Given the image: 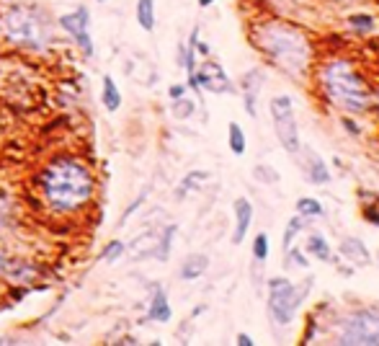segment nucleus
Wrapping results in <instances>:
<instances>
[{"label": "nucleus", "mask_w": 379, "mask_h": 346, "mask_svg": "<svg viewBox=\"0 0 379 346\" xmlns=\"http://www.w3.org/2000/svg\"><path fill=\"white\" fill-rule=\"evenodd\" d=\"M42 194L54 212H62V215L78 212L93 197V176L88 165L70 158H60L49 163L42 173Z\"/></svg>", "instance_id": "f257e3e1"}, {"label": "nucleus", "mask_w": 379, "mask_h": 346, "mask_svg": "<svg viewBox=\"0 0 379 346\" xmlns=\"http://www.w3.org/2000/svg\"><path fill=\"white\" fill-rule=\"evenodd\" d=\"M258 49L279 65L289 75L305 73L307 60H310V44L299 28L289 24H269L258 31Z\"/></svg>", "instance_id": "f03ea898"}, {"label": "nucleus", "mask_w": 379, "mask_h": 346, "mask_svg": "<svg viewBox=\"0 0 379 346\" xmlns=\"http://www.w3.org/2000/svg\"><path fill=\"white\" fill-rule=\"evenodd\" d=\"M0 37L21 49H47L52 42L49 16L31 6H8L0 13Z\"/></svg>", "instance_id": "7ed1b4c3"}, {"label": "nucleus", "mask_w": 379, "mask_h": 346, "mask_svg": "<svg viewBox=\"0 0 379 346\" xmlns=\"http://www.w3.org/2000/svg\"><path fill=\"white\" fill-rule=\"evenodd\" d=\"M328 99L333 101L338 109L348 111V114H361L369 109L371 104V91L369 83L364 81L348 63H330L320 75Z\"/></svg>", "instance_id": "20e7f679"}, {"label": "nucleus", "mask_w": 379, "mask_h": 346, "mask_svg": "<svg viewBox=\"0 0 379 346\" xmlns=\"http://www.w3.org/2000/svg\"><path fill=\"white\" fill-rule=\"evenodd\" d=\"M305 297L307 290L292 284L287 277H271L269 279V310L279 326H287V323L294 320Z\"/></svg>", "instance_id": "39448f33"}, {"label": "nucleus", "mask_w": 379, "mask_h": 346, "mask_svg": "<svg viewBox=\"0 0 379 346\" xmlns=\"http://www.w3.org/2000/svg\"><path fill=\"white\" fill-rule=\"evenodd\" d=\"M341 344L379 346V308H361L341 323Z\"/></svg>", "instance_id": "423d86ee"}, {"label": "nucleus", "mask_w": 379, "mask_h": 346, "mask_svg": "<svg viewBox=\"0 0 379 346\" xmlns=\"http://www.w3.org/2000/svg\"><path fill=\"white\" fill-rule=\"evenodd\" d=\"M271 119H273V127L279 135L281 145L287 153H299V129H297V117H294V104L289 96H273L271 99Z\"/></svg>", "instance_id": "0eeeda50"}, {"label": "nucleus", "mask_w": 379, "mask_h": 346, "mask_svg": "<svg viewBox=\"0 0 379 346\" xmlns=\"http://www.w3.org/2000/svg\"><path fill=\"white\" fill-rule=\"evenodd\" d=\"M88 21H90L88 8L81 6V8H75L72 13H65L62 19H60V26L78 42V47L83 49V55L93 57V42H90V34H88Z\"/></svg>", "instance_id": "6e6552de"}, {"label": "nucleus", "mask_w": 379, "mask_h": 346, "mask_svg": "<svg viewBox=\"0 0 379 346\" xmlns=\"http://www.w3.org/2000/svg\"><path fill=\"white\" fill-rule=\"evenodd\" d=\"M189 83H191L194 91L207 88V91H212V93H227L230 88H233L227 73L222 70V65H217V63H204L201 67H199V73L191 75Z\"/></svg>", "instance_id": "1a4fd4ad"}, {"label": "nucleus", "mask_w": 379, "mask_h": 346, "mask_svg": "<svg viewBox=\"0 0 379 346\" xmlns=\"http://www.w3.org/2000/svg\"><path fill=\"white\" fill-rule=\"evenodd\" d=\"M251 220H253V207L251 201L240 197L235 199V233H233V243H243L245 236H248V228H251Z\"/></svg>", "instance_id": "9d476101"}, {"label": "nucleus", "mask_w": 379, "mask_h": 346, "mask_svg": "<svg viewBox=\"0 0 379 346\" xmlns=\"http://www.w3.org/2000/svg\"><path fill=\"white\" fill-rule=\"evenodd\" d=\"M261 83H263L261 70H251V73H245L243 96H245V111H248L251 117H255V96L261 93Z\"/></svg>", "instance_id": "9b49d317"}, {"label": "nucleus", "mask_w": 379, "mask_h": 346, "mask_svg": "<svg viewBox=\"0 0 379 346\" xmlns=\"http://www.w3.org/2000/svg\"><path fill=\"white\" fill-rule=\"evenodd\" d=\"M147 315H150V320H158V323H168V320H171L173 310L171 305H168V297H165L162 287H155L150 308H147Z\"/></svg>", "instance_id": "f8f14e48"}, {"label": "nucleus", "mask_w": 379, "mask_h": 346, "mask_svg": "<svg viewBox=\"0 0 379 346\" xmlns=\"http://www.w3.org/2000/svg\"><path fill=\"white\" fill-rule=\"evenodd\" d=\"M207 269H209V256L194 254L183 261V266H180V279H183V282H194V279H199Z\"/></svg>", "instance_id": "ddd939ff"}, {"label": "nucleus", "mask_w": 379, "mask_h": 346, "mask_svg": "<svg viewBox=\"0 0 379 346\" xmlns=\"http://www.w3.org/2000/svg\"><path fill=\"white\" fill-rule=\"evenodd\" d=\"M341 254L346 256V258L356 261V264H367V261H369V251H367V246L361 243L359 238H346L341 243Z\"/></svg>", "instance_id": "4468645a"}, {"label": "nucleus", "mask_w": 379, "mask_h": 346, "mask_svg": "<svg viewBox=\"0 0 379 346\" xmlns=\"http://www.w3.org/2000/svg\"><path fill=\"white\" fill-rule=\"evenodd\" d=\"M101 101H103V106H106L108 111H117L119 106H121V93H119L117 83H114V78H111V75H106V78H103V91H101Z\"/></svg>", "instance_id": "2eb2a0df"}, {"label": "nucleus", "mask_w": 379, "mask_h": 346, "mask_svg": "<svg viewBox=\"0 0 379 346\" xmlns=\"http://www.w3.org/2000/svg\"><path fill=\"white\" fill-rule=\"evenodd\" d=\"M137 24L144 31L155 28V0H137Z\"/></svg>", "instance_id": "dca6fc26"}, {"label": "nucleus", "mask_w": 379, "mask_h": 346, "mask_svg": "<svg viewBox=\"0 0 379 346\" xmlns=\"http://www.w3.org/2000/svg\"><path fill=\"white\" fill-rule=\"evenodd\" d=\"M307 176H310V181L312 183H328L330 181V171H328V165L323 163V158L315 153H310V171H307Z\"/></svg>", "instance_id": "f3484780"}, {"label": "nucleus", "mask_w": 379, "mask_h": 346, "mask_svg": "<svg viewBox=\"0 0 379 346\" xmlns=\"http://www.w3.org/2000/svg\"><path fill=\"white\" fill-rule=\"evenodd\" d=\"M307 251L315 258H320V261H330V246H328V240L320 233H312L307 238Z\"/></svg>", "instance_id": "a211bd4d"}, {"label": "nucleus", "mask_w": 379, "mask_h": 346, "mask_svg": "<svg viewBox=\"0 0 379 346\" xmlns=\"http://www.w3.org/2000/svg\"><path fill=\"white\" fill-rule=\"evenodd\" d=\"M173 236H176V225H168V228L162 230L160 240H158V246H155V256H158L160 261H168V256H171Z\"/></svg>", "instance_id": "6ab92c4d"}, {"label": "nucleus", "mask_w": 379, "mask_h": 346, "mask_svg": "<svg viewBox=\"0 0 379 346\" xmlns=\"http://www.w3.org/2000/svg\"><path fill=\"white\" fill-rule=\"evenodd\" d=\"M227 129H230V150H233L235 155H243L245 145H248V142H245V132L240 129L237 122H230V127Z\"/></svg>", "instance_id": "aec40b11"}, {"label": "nucleus", "mask_w": 379, "mask_h": 346, "mask_svg": "<svg viewBox=\"0 0 379 346\" xmlns=\"http://www.w3.org/2000/svg\"><path fill=\"white\" fill-rule=\"evenodd\" d=\"M297 212L302 217H320L323 215V204L317 199H312V197H302L297 201Z\"/></svg>", "instance_id": "412c9836"}, {"label": "nucleus", "mask_w": 379, "mask_h": 346, "mask_svg": "<svg viewBox=\"0 0 379 346\" xmlns=\"http://www.w3.org/2000/svg\"><path fill=\"white\" fill-rule=\"evenodd\" d=\"M253 256H255V261H266L269 258V236L266 233H258L255 240H253Z\"/></svg>", "instance_id": "4be33fe9"}, {"label": "nucleus", "mask_w": 379, "mask_h": 346, "mask_svg": "<svg viewBox=\"0 0 379 346\" xmlns=\"http://www.w3.org/2000/svg\"><path fill=\"white\" fill-rule=\"evenodd\" d=\"M305 228V217L299 215V217H294V220H289V225H287V233H284V248H292V240L299 236V230Z\"/></svg>", "instance_id": "5701e85b"}, {"label": "nucleus", "mask_w": 379, "mask_h": 346, "mask_svg": "<svg viewBox=\"0 0 379 346\" xmlns=\"http://www.w3.org/2000/svg\"><path fill=\"white\" fill-rule=\"evenodd\" d=\"M209 179V173H204V171H194V173H189L183 181H180V186H178V197H183L186 194V189H191V186H196V183H201V181H207Z\"/></svg>", "instance_id": "b1692460"}, {"label": "nucleus", "mask_w": 379, "mask_h": 346, "mask_svg": "<svg viewBox=\"0 0 379 346\" xmlns=\"http://www.w3.org/2000/svg\"><path fill=\"white\" fill-rule=\"evenodd\" d=\"M121 254H124V243H121V240H111V243L103 248V256H101V258H103L106 264H114Z\"/></svg>", "instance_id": "393cba45"}, {"label": "nucleus", "mask_w": 379, "mask_h": 346, "mask_svg": "<svg viewBox=\"0 0 379 346\" xmlns=\"http://www.w3.org/2000/svg\"><path fill=\"white\" fill-rule=\"evenodd\" d=\"M348 24H351L356 31H369V28L374 26V19H371V16H364V13H356V16L348 19Z\"/></svg>", "instance_id": "a878e982"}, {"label": "nucleus", "mask_w": 379, "mask_h": 346, "mask_svg": "<svg viewBox=\"0 0 379 346\" xmlns=\"http://www.w3.org/2000/svg\"><path fill=\"white\" fill-rule=\"evenodd\" d=\"M173 114H176L178 119L191 117V114H194V104H191V101H186L183 96H180V99H176V109H173Z\"/></svg>", "instance_id": "bb28decb"}, {"label": "nucleus", "mask_w": 379, "mask_h": 346, "mask_svg": "<svg viewBox=\"0 0 379 346\" xmlns=\"http://www.w3.org/2000/svg\"><path fill=\"white\" fill-rule=\"evenodd\" d=\"M255 179L266 183H276L279 181V173H273V168H269V165H258L255 168Z\"/></svg>", "instance_id": "cd10ccee"}, {"label": "nucleus", "mask_w": 379, "mask_h": 346, "mask_svg": "<svg viewBox=\"0 0 379 346\" xmlns=\"http://www.w3.org/2000/svg\"><path fill=\"white\" fill-rule=\"evenodd\" d=\"M142 201H144V194H142V197H137V199L132 201V204H129V210H126L124 215H121V220H119V225H124L126 220H129V217H132V215H135V210H137V207H140V204H142Z\"/></svg>", "instance_id": "c85d7f7f"}, {"label": "nucleus", "mask_w": 379, "mask_h": 346, "mask_svg": "<svg viewBox=\"0 0 379 346\" xmlns=\"http://www.w3.org/2000/svg\"><path fill=\"white\" fill-rule=\"evenodd\" d=\"M341 124H343V127H346V132H348V135H353V137H356V135H359V132H361L359 124H356L353 119H348V117H343V119H341Z\"/></svg>", "instance_id": "c756f323"}, {"label": "nucleus", "mask_w": 379, "mask_h": 346, "mask_svg": "<svg viewBox=\"0 0 379 346\" xmlns=\"http://www.w3.org/2000/svg\"><path fill=\"white\" fill-rule=\"evenodd\" d=\"M364 217L369 220V222H374V225H379V215L374 207H367V210H364Z\"/></svg>", "instance_id": "7c9ffc66"}, {"label": "nucleus", "mask_w": 379, "mask_h": 346, "mask_svg": "<svg viewBox=\"0 0 379 346\" xmlns=\"http://www.w3.org/2000/svg\"><path fill=\"white\" fill-rule=\"evenodd\" d=\"M289 254H292V261H294V264L302 266V269H307V258L305 256H299V251H289Z\"/></svg>", "instance_id": "2f4dec72"}, {"label": "nucleus", "mask_w": 379, "mask_h": 346, "mask_svg": "<svg viewBox=\"0 0 379 346\" xmlns=\"http://www.w3.org/2000/svg\"><path fill=\"white\" fill-rule=\"evenodd\" d=\"M171 99L176 101V99H180V96H183V93H186V88H183V85H171Z\"/></svg>", "instance_id": "473e14b6"}, {"label": "nucleus", "mask_w": 379, "mask_h": 346, "mask_svg": "<svg viewBox=\"0 0 379 346\" xmlns=\"http://www.w3.org/2000/svg\"><path fill=\"white\" fill-rule=\"evenodd\" d=\"M237 346H253V338L248 336V333H240V336H237Z\"/></svg>", "instance_id": "72a5a7b5"}, {"label": "nucleus", "mask_w": 379, "mask_h": 346, "mask_svg": "<svg viewBox=\"0 0 379 346\" xmlns=\"http://www.w3.org/2000/svg\"><path fill=\"white\" fill-rule=\"evenodd\" d=\"M196 52H199V55H204V57H207V55H209V47L204 44V42H196Z\"/></svg>", "instance_id": "f704fd0d"}, {"label": "nucleus", "mask_w": 379, "mask_h": 346, "mask_svg": "<svg viewBox=\"0 0 379 346\" xmlns=\"http://www.w3.org/2000/svg\"><path fill=\"white\" fill-rule=\"evenodd\" d=\"M212 3H214V0H199V6H201V8H209Z\"/></svg>", "instance_id": "c9c22d12"}, {"label": "nucleus", "mask_w": 379, "mask_h": 346, "mask_svg": "<svg viewBox=\"0 0 379 346\" xmlns=\"http://www.w3.org/2000/svg\"><path fill=\"white\" fill-rule=\"evenodd\" d=\"M0 272H6V256L0 254Z\"/></svg>", "instance_id": "e433bc0d"}, {"label": "nucleus", "mask_w": 379, "mask_h": 346, "mask_svg": "<svg viewBox=\"0 0 379 346\" xmlns=\"http://www.w3.org/2000/svg\"><path fill=\"white\" fill-rule=\"evenodd\" d=\"M377 104H379V93H377Z\"/></svg>", "instance_id": "4c0bfd02"}, {"label": "nucleus", "mask_w": 379, "mask_h": 346, "mask_svg": "<svg viewBox=\"0 0 379 346\" xmlns=\"http://www.w3.org/2000/svg\"><path fill=\"white\" fill-rule=\"evenodd\" d=\"M99 3H103V0H99Z\"/></svg>", "instance_id": "58836bf2"}]
</instances>
